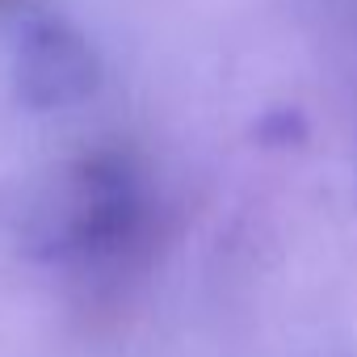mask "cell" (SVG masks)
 Segmentation results:
<instances>
[{"instance_id":"cell-1","label":"cell","mask_w":357,"mask_h":357,"mask_svg":"<svg viewBox=\"0 0 357 357\" xmlns=\"http://www.w3.org/2000/svg\"><path fill=\"white\" fill-rule=\"evenodd\" d=\"M147 219L130 155L84 151L38 168L0 198V223L30 261H101L139 240Z\"/></svg>"},{"instance_id":"cell-3","label":"cell","mask_w":357,"mask_h":357,"mask_svg":"<svg viewBox=\"0 0 357 357\" xmlns=\"http://www.w3.org/2000/svg\"><path fill=\"white\" fill-rule=\"evenodd\" d=\"M5 5H17V0H0V9H5Z\"/></svg>"},{"instance_id":"cell-2","label":"cell","mask_w":357,"mask_h":357,"mask_svg":"<svg viewBox=\"0 0 357 357\" xmlns=\"http://www.w3.org/2000/svg\"><path fill=\"white\" fill-rule=\"evenodd\" d=\"M101 84V59L93 43L59 22V17H30L17 34L13 51V89L17 101L34 114H59L89 101Z\"/></svg>"}]
</instances>
